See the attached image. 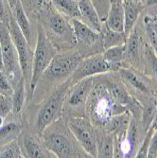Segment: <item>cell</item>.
I'll use <instances>...</instances> for the list:
<instances>
[{"label": "cell", "instance_id": "74e56055", "mask_svg": "<svg viewBox=\"0 0 157 158\" xmlns=\"http://www.w3.org/2000/svg\"><path fill=\"white\" fill-rule=\"evenodd\" d=\"M145 3L148 7H151V6H154L157 4V0H145Z\"/></svg>", "mask_w": 157, "mask_h": 158}, {"label": "cell", "instance_id": "ffe728a7", "mask_svg": "<svg viewBox=\"0 0 157 158\" xmlns=\"http://www.w3.org/2000/svg\"><path fill=\"white\" fill-rule=\"evenodd\" d=\"M23 126L15 121L5 122L0 126V146L11 140L17 139L22 132Z\"/></svg>", "mask_w": 157, "mask_h": 158}, {"label": "cell", "instance_id": "52a82bcc", "mask_svg": "<svg viewBox=\"0 0 157 158\" xmlns=\"http://www.w3.org/2000/svg\"><path fill=\"white\" fill-rule=\"evenodd\" d=\"M0 45H1L3 53L4 71L14 87L23 76L15 45L13 43L7 24L2 20H0Z\"/></svg>", "mask_w": 157, "mask_h": 158}, {"label": "cell", "instance_id": "83f0119b", "mask_svg": "<svg viewBox=\"0 0 157 158\" xmlns=\"http://www.w3.org/2000/svg\"><path fill=\"white\" fill-rule=\"evenodd\" d=\"M139 41H140V38L135 28H133L126 42V52H125V56H127L128 58H130L131 60L137 59L138 49H139Z\"/></svg>", "mask_w": 157, "mask_h": 158}, {"label": "cell", "instance_id": "6da1fadb", "mask_svg": "<svg viewBox=\"0 0 157 158\" xmlns=\"http://www.w3.org/2000/svg\"><path fill=\"white\" fill-rule=\"evenodd\" d=\"M86 103L90 121L99 127L109 123L113 117L127 112V107L113 97L107 86L99 83L94 85Z\"/></svg>", "mask_w": 157, "mask_h": 158}, {"label": "cell", "instance_id": "3957f363", "mask_svg": "<svg viewBox=\"0 0 157 158\" xmlns=\"http://www.w3.org/2000/svg\"><path fill=\"white\" fill-rule=\"evenodd\" d=\"M72 83L67 79L65 82L56 87L42 102L38 110L34 127L38 134L42 135L45 129L54 123L62 114Z\"/></svg>", "mask_w": 157, "mask_h": 158}, {"label": "cell", "instance_id": "8fae6325", "mask_svg": "<svg viewBox=\"0 0 157 158\" xmlns=\"http://www.w3.org/2000/svg\"><path fill=\"white\" fill-rule=\"evenodd\" d=\"M94 80L92 77H87L81 80L70 88L66 102L71 107H77L86 104L89 95L94 87Z\"/></svg>", "mask_w": 157, "mask_h": 158}, {"label": "cell", "instance_id": "60d3db41", "mask_svg": "<svg viewBox=\"0 0 157 158\" xmlns=\"http://www.w3.org/2000/svg\"><path fill=\"white\" fill-rule=\"evenodd\" d=\"M118 1H120V2H122V0H118Z\"/></svg>", "mask_w": 157, "mask_h": 158}, {"label": "cell", "instance_id": "f546056e", "mask_svg": "<svg viewBox=\"0 0 157 158\" xmlns=\"http://www.w3.org/2000/svg\"><path fill=\"white\" fill-rule=\"evenodd\" d=\"M91 1L97 10L101 21H105L110 9L111 0H91Z\"/></svg>", "mask_w": 157, "mask_h": 158}, {"label": "cell", "instance_id": "484cf974", "mask_svg": "<svg viewBox=\"0 0 157 158\" xmlns=\"http://www.w3.org/2000/svg\"><path fill=\"white\" fill-rule=\"evenodd\" d=\"M156 103H157V100L152 98L148 100L145 107L142 109V127H143L144 131L146 132L153 124V121L155 119Z\"/></svg>", "mask_w": 157, "mask_h": 158}, {"label": "cell", "instance_id": "e575fe53", "mask_svg": "<svg viewBox=\"0 0 157 158\" xmlns=\"http://www.w3.org/2000/svg\"><path fill=\"white\" fill-rule=\"evenodd\" d=\"M9 17V10L8 7L6 9V6L4 4V0H0V20L6 22Z\"/></svg>", "mask_w": 157, "mask_h": 158}, {"label": "cell", "instance_id": "277c9868", "mask_svg": "<svg viewBox=\"0 0 157 158\" xmlns=\"http://www.w3.org/2000/svg\"><path fill=\"white\" fill-rule=\"evenodd\" d=\"M57 53H58V49L48 37L44 27L39 26L37 28V37L33 54L32 76L30 84V89L27 92L28 99H31L33 97L38 82L42 79L43 74L48 67L49 64Z\"/></svg>", "mask_w": 157, "mask_h": 158}, {"label": "cell", "instance_id": "9c48e42d", "mask_svg": "<svg viewBox=\"0 0 157 158\" xmlns=\"http://www.w3.org/2000/svg\"><path fill=\"white\" fill-rule=\"evenodd\" d=\"M76 141L89 157H97V136L90 120L85 118H74L67 125Z\"/></svg>", "mask_w": 157, "mask_h": 158}, {"label": "cell", "instance_id": "7c38bea8", "mask_svg": "<svg viewBox=\"0 0 157 158\" xmlns=\"http://www.w3.org/2000/svg\"><path fill=\"white\" fill-rule=\"evenodd\" d=\"M77 44H81L85 47H92L102 38L101 33L94 31L92 27L85 24L83 21L78 18H74L71 21Z\"/></svg>", "mask_w": 157, "mask_h": 158}, {"label": "cell", "instance_id": "8d00e7d4", "mask_svg": "<svg viewBox=\"0 0 157 158\" xmlns=\"http://www.w3.org/2000/svg\"><path fill=\"white\" fill-rule=\"evenodd\" d=\"M0 70L4 71V62H3V53H2L1 45H0Z\"/></svg>", "mask_w": 157, "mask_h": 158}, {"label": "cell", "instance_id": "603a6c76", "mask_svg": "<svg viewBox=\"0 0 157 158\" xmlns=\"http://www.w3.org/2000/svg\"><path fill=\"white\" fill-rule=\"evenodd\" d=\"M97 157H114V138L111 135H104L97 137Z\"/></svg>", "mask_w": 157, "mask_h": 158}, {"label": "cell", "instance_id": "4fadbf2b", "mask_svg": "<svg viewBox=\"0 0 157 158\" xmlns=\"http://www.w3.org/2000/svg\"><path fill=\"white\" fill-rule=\"evenodd\" d=\"M78 4L81 12V20L94 31L101 33L102 21L91 0H78Z\"/></svg>", "mask_w": 157, "mask_h": 158}, {"label": "cell", "instance_id": "5b68a950", "mask_svg": "<svg viewBox=\"0 0 157 158\" xmlns=\"http://www.w3.org/2000/svg\"><path fill=\"white\" fill-rule=\"evenodd\" d=\"M71 132L62 125L48 126L42 133L46 149L53 155L60 158L69 157H85V154L78 152L73 139L71 138Z\"/></svg>", "mask_w": 157, "mask_h": 158}, {"label": "cell", "instance_id": "8992f818", "mask_svg": "<svg viewBox=\"0 0 157 158\" xmlns=\"http://www.w3.org/2000/svg\"><path fill=\"white\" fill-rule=\"evenodd\" d=\"M5 23L7 24V26L9 27L10 35L13 40V43H14V45H15L16 51L18 54L19 64H20V67H21L22 76L26 82L27 92H28L31 81V76H32L34 50H32L31 44L28 43V41L25 37L20 27L18 26L17 22L15 21V19H14V17L12 16V14L10 13V10H9L8 20Z\"/></svg>", "mask_w": 157, "mask_h": 158}, {"label": "cell", "instance_id": "d6a6232c", "mask_svg": "<svg viewBox=\"0 0 157 158\" xmlns=\"http://www.w3.org/2000/svg\"><path fill=\"white\" fill-rule=\"evenodd\" d=\"M146 58L148 59V62L151 64V67L152 69V72L155 75V78L157 80V55L154 53L152 48H147V49H146Z\"/></svg>", "mask_w": 157, "mask_h": 158}, {"label": "cell", "instance_id": "7402d4cb", "mask_svg": "<svg viewBox=\"0 0 157 158\" xmlns=\"http://www.w3.org/2000/svg\"><path fill=\"white\" fill-rule=\"evenodd\" d=\"M119 72H120V75L122 76V78L125 79L126 81L129 84H131L136 90H138L142 93H145V94H148L150 92L149 86L137 74H135L133 70L122 68V69H120Z\"/></svg>", "mask_w": 157, "mask_h": 158}, {"label": "cell", "instance_id": "f35d334b", "mask_svg": "<svg viewBox=\"0 0 157 158\" xmlns=\"http://www.w3.org/2000/svg\"><path fill=\"white\" fill-rule=\"evenodd\" d=\"M153 125L157 126V103H156V114H155V119L153 121Z\"/></svg>", "mask_w": 157, "mask_h": 158}, {"label": "cell", "instance_id": "d4e9b609", "mask_svg": "<svg viewBox=\"0 0 157 158\" xmlns=\"http://www.w3.org/2000/svg\"><path fill=\"white\" fill-rule=\"evenodd\" d=\"M143 22L151 48L157 55V15H146Z\"/></svg>", "mask_w": 157, "mask_h": 158}, {"label": "cell", "instance_id": "30bf717a", "mask_svg": "<svg viewBox=\"0 0 157 158\" xmlns=\"http://www.w3.org/2000/svg\"><path fill=\"white\" fill-rule=\"evenodd\" d=\"M110 70H112V66L105 61L102 55H93L88 58L82 59L68 80L72 85H74L84 78L106 73Z\"/></svg>", "mask_w": 157, "mask_h": 158}, {"label": "cell", "instance_id": "1f68e13d", "mask_svg": "<svg viewBox=\"0 0 157 158\" xmlns=\"http://www.w3.org/2000/svg\"><path fill=\"white\" fill-rule=\"evenodd\" d=\"M13 92V86L9 81L5 71L0 70V94L11 96Z\"/></svg>", "mask_w": 157, "mask_h": 158}, {"label": "cell", "instance_id": "ac0fdd59", "mask_svg": "<svg viewBox=\"0 0 157 158\" xmlns=\"http://www.w3.org/2000/svg\"><path fill=\"white\" fill-rule=\"evenodd\" d=\"M27 87L24 78L22 77L18 82L13 87V92L11 95V102H12V113L14 114H18L24 106L25 100L27 98Z\"/></svg>", "mask_w": 157, "mask_h": 158}, {"label": "cell", "instance_id": "44dd1931", "mask_svg": "<svg viewBox=\"0 0 157 158\" xmlns=\"http://www.w3.org/2000/svg\"><path fill=\"white\" fill-rule=\"evenodd\" d=\"M102 35V43H103V47L105 49L113 48V47H117L120 45H124L127 42L126 34L125 32H118V31H114L110 28L106 27L105 31L102 30L101 31Z\"/></svg>", "mask_w": 157, "mask_h": 158}, {"label": "cell", "instance_id": "f1b7e54d", "mask_svg": "<svg viewBox=\"0 0 157 158\" xmlns=\"http://www.w3.org/2000/svg\"><path fill=\"white\" fill-rule=\"evenodd\" d=\"M10 112H12L11 96L0 94V126L5 123Z\"/></svg>", "mask_w": 157, "mask_h": 158}, {"label": "cell", "instance_id": "9a60e30c", "mask_svg": "<svg viewBox=\"0 0 157 158\" xmlns=\"http://www.w3.org/2000/svg\"><path fill=\"white\" fill-rule=\"evenodd\" d=\"M122 5L124 8V32L128 35L132 31L136 20L138 19L142 5L140 1H133V0H122Z\"/></svg>", "mask_w": 157, "mask_h": 158}, {"label": "cell", "instance_id": "7bdbcfd3", "mask_svg": "<svg viewBox=\"0 0 157 158\" xmlns=\"http://www.w3.org/2000/svg\"><path fill=\"white\" fill-rule=\"evenodd\" d=\"M77 1H78V0H77Z\"/></svg>", "mask_w": 157, "mask_h": 158}, {"label": "cell", "instance_id": "cb8c5ba5", "mask_svg": "<svg viewBox=\"0 0 157 158\" xmlns=\"http://www.w3.org/2000/svg\"><path fill=\"white\" fill-rule=\"evenodd\" d=\"M125 52H126V44L105 49L102 56L105 59V61L113 68V66L118 65L122 62L125 56Z\"/></svg>", "mask_w": 157, "mask_h": 158}, {"label": "cell", "instance_id": "b9f144b4", "mask_svg": "<svg viewBox=\"0 0 157 158\" xmlns=\"http://www.w3.org/2000/svg\"><path fill=\"white\" fill-rule=\"evenodd\" d=\"M111 1H112V0H111Z\"/></svg>", "mask_w": 157, "mask_h": 158}, {"label": "cell", "instance_id": "4dcf8cb0", "mask_svg": "<svg viewBox=\"0 0 157 158\" xmlns=\"http://www.w3.org/2000/svg\"><path fill=\"white\" fill-rule=\"evenodd\" d=\"M154 126L153 124L150 127V129L147 131V135L142 143V145L140 147V149L138 150L137 153L135 154V157H140V158H143V157H147V154H148V150H149V146H150V142H151V136L154 133Z\"/></svg>", "mask_w": 157, "mask_h": 158}, {"label": "cell", "instance_id": "d6986e66", "mask_svg": "<svg viewBox=\"0 0 157 158\" xmlns=\"http://www.w3.org/2000/svg\"><path fill=\"white\" fill-rule=\"evenodd\" d=\"M54 8L69 18L81 19V12L77 0H50Z\"/></svg>", "mask_w": 157, "mask_h": 158}, {"label": "cell", "instance_id": "ab89813d", "mask_svg": "<svg viewBox=\"0 0 157 158\" xmlns=\"http://www.w3.org/2000/svg\"><path fill=\"white\" fill-rule=\"evenodd\" d=\"M133 1H140V0H133Z\"/></svg>", "mask_w": 157, "mask_h": 158}, {"label": "cell", "instance_id": "e0dca14e", "mask_svg": "<svg viewBox=\"0 0 157 158\" xmlns=\"http://www.w3.org/2000/svg\"><path fill=\"white\" fill-rule=\"evenodd\" d=\"M130 120L131 119L129 117V114L127 113L118 114V116L113 117L110 119L109 121L110 131L115 135L116 139L118 141L121 142L126 136L128 128H129Z\"/></svg>", "mask_w": 157, "mask_h": 158}, {"label": "cell", "instance_id": "7a4b0ae2", "mask_svg": "<svg viewBox=\"0 0 157 158\" xmlns=\"http://www.w3.org/2000/svg\"><path fill=\"white\" fill-rule=\"evenodd\" d=\"M40 11L43 22L42 27L57 49H72L77 45V41L71 23L53 5L49 6L46 3L40 9Z\"/></svg>", "mask_w": 157, "mask_h": 158}, {"label": "cell", "instance_id": "2e32d148", "mask_svg": "<svg viewBox=\"0 0 157 158\" xmlns=\"http://www.w3.org/2000/svg\"><path fill=\"white\" fill-rule=\"evenodd\" d=\"M22 146L24 148V156L28 158H47L51 157L46 149L31 135H24L22 137Z\"/></svg>", "mask_w": 157, "mask_h": 158}, {"label": "cell", "instance_id": "ba28073f", "mask_svg": "<svg viewBox=\"0 0 157 158\" xmlns=\"http://www.w3.org/2000/svg\"><path fill=\"white\" fill-rule=\"evenodd\" d=\"M82 56L77 51L57 53L48 67L43 74L42 79L49 81H65L73 74L82 60Z\"/></svg>", "mask_w": 157, "mask_h": 158}, {"label": "cell", "instance_id": "4316f807", "mask_svg": "<svg viewBox=\"0 0 157 158\" xmlns=\"http://www.w3.org/2000/svg\"><path fill=\"white\" fill-rule=\"evenodd\" d=\"M25 157L17 139L7 142L0 146V158H22Z\"/></svg>", "mask_w": 157, "mask_h": 158}, {"label": "cell", "instance_id": "5bb4252c", "mask_svg": "<svg viewBox=\"0 0 157 158\" xmlns=\"http://www.w3.org/2000/svg\"><path fill=\"white\" fill-rule=\"evenodd\" d=\"M106 27L118 32H124V8L122 2L112 0L106 17Z\"/></svg>", "mask_w": 157, "mask_h": 158}, {"label": "cell", "instance_id": "836d02e7", "mask_svg": "<svg viewBox=\"0 0 157 158\" xmlns=\"http://www.w3.org/2000/svg\"><path fill=\"white\" fill-rule=\"evenodd\" d=\"M147 157H157V126H156V130L153 133L151 142H150V146L148 150V154Z\"/></svg>", "mask_w": 157, "mask_h": 158}, {"label": "cell", "instance_id": "d590c367", "mask_svg": "<svg viewBox=\"0 0 157 158\" xmlns=\"http://www.w3.org/2000/svg\"><path fill=\"white\" fill-rule=\"evenodd\" d=\"M31 6L34 7V8H37V9H42L46 5V1L45 0H27Z\"/></svg>", "mask_w": 157, "mask_h": 158}]
</instances>
